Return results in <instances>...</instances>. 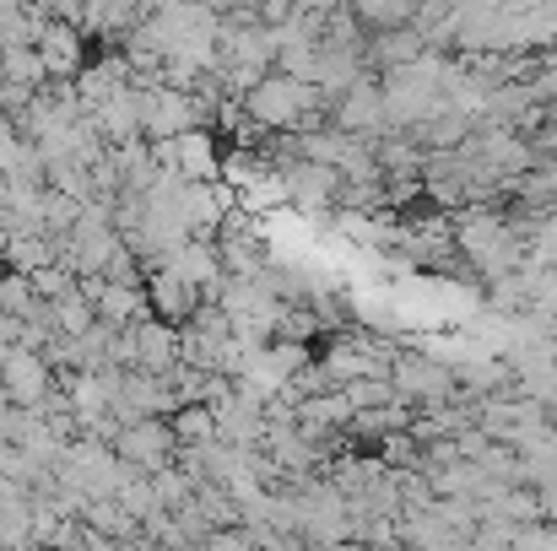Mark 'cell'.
Masks as SVG:
<instances>
[{
    "instance_id": "cell-6",
    "label": "cell",
    "mask_w": 557,
    "mask_h": 551,
    "mask_svg": "<svg viewBox=\"0 0 557 551\" xmlns=\"http://www.w3.org/2000/svg\"><path fill=\"white\" fill-rule=\"evenodd\" d=\"M136 330V367H152V373H163V367L174 363V336L163 330V325H131Z\"/></svg>"
},
{
    "instance_id": "cell-4",
    "label": "cell",
    "mask_w": 557,
    "mask_h": 551,
    "mask_svg": "<svg viewBox=\"0 0 557 551\" xmlns=\"http://www.w3.org/2000/svg\"><path fill=\"white\" fill-rule=\"evenodd\" d=\"M0 76L16 82V87H38V82L49 76L44 49H38V43H5V49H0Z\"/></svg>"
},
{
    "instance_id": "cell-5",
    "label": "cell",
    "mask_w": 557,
    "mask_h": 551,
    "mask_svg": "<svg viewBox=\"0 0 557 551\" xmlns=\"http://www.w3.org/2000/svg\"><path fill=\"white\" fill-rule=\"evenodd\" d=\"M189 292H195V287H189L185 276H174V271L163 265V271L152 276V292H147V298H152V309H158L163 320H185L189 309H195V298H189Z\"/></svg>"
},
{
    "instance_id": "cell-1",
    "label": "cell",
    "mask_w": 557,
    "mask_h": 551,
    "mask_svg": "<svg viewBox=\"0 0 557 551\" xmlns=\"http://www.w3.org/2000/svg\"><path fill=\"white\" fill-rule=\"evenodd\" d=\"M0 389L16 400V405H44L49 400V358H44V347H27V341H16L5 358H0Z\"/></svg>"
},
{
    "instance_id": "cell-7",
    "label": "cell",
    "mask_w": 557,
    "mask_h": 551,
    "mask_svg": "<svg viewBox=\"0 0 557 551\" xmlns=\"http://www.w3.org/2000/svg\"><path fill=\"white\" fill-rule=\"evenodd\" d=\"M211 427H206V411H189V416H180V438H206Z\"/></svg>"
},
{
    "instance_id": "cell-3",
    "label": "cell",
    "mask_w": 557,
    "mask_h": 551,
    "mask_svg": "<svg viewBox=\"0 0 557 551\" xmlns=\"http://www.w3.org/2000/svg\"><path fill=\"white\" fill-rule=\"evenodd\" d=\"M38 49H44V65H49V76H76L82 71V38H76V22H44L38 27V38H33Z\"/></svg>"
},
{
    "instance_id": "cell-2",
    "label": "cell",
    "mask_w": 557,
    "mask_h": 551,
    "mask_svg": "<svg viewBox=\"0 0 557 551\" xmlns=\"http://www.w3.org/2000/svg\"><path fill=\"white\" fill-rule=\"evenodd\" d=\"M114 449H120V460H131L136 471H163V454L174 449V433H169L163 422H152V416H125V422L114 427Z\"/></svg>"
}]
</instances>
